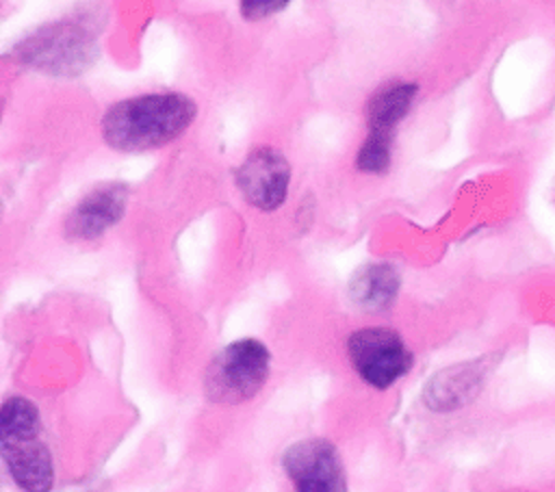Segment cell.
Here are the masks:
<instances>
[{"instance_id":"5","label":"cell","mask_w":555,"mask_h":492,"mask_svg":"<svg viewBox=\"0 0 555 492\" xmlns=\"http://www.w3.org/2000/svg\"><path fill=\"white\" fill-rule=\"evenodd\" d=\"M291 492H349V475L338 446L323 436L291 442L280 457Z\"/></svg>"},{"instance_id":"11","label":"cell","mask_w":555,"mask_h":492,"mask_svg":"<svg viewBox=\"0 0 555 492\" xmlns=\"http://www.w3.org/2000/svg\"><path fill=\"white\" fill-rule=\"evenodd\" d=\"M401 277L399 273L386 264L375 262L362 267L349 282L351 301L366 312H382L390 308L399 295Z\"/></svg>"},{"instance_id":"12","label":"cell","mask_w":555,"mask_h":492,"mask_svg":"<svg viewBox=\"0 0 555 492\" xmlns=\"http://www.w3.org/2000/svg\"><path fill=\"white\" fill-rule=\"evenodd\" d=\"M395 141H397L395 137L364 132L353 156L356 171L364 176H386L392 167Z\"/></svg>"},{"instance_id":"9","label":"cell","mask_w":555,"mask_h":492,"mask_svg":"<svg viewBox=\"0 0 555 492\" xmlns=\"http://www.w3.org/2000/svg\"><path fill=\"white\" fill-rule=\"evenodd\" d=\"M418 91L421 87L414 80H390L379 85L364 106L366 132L397 139V130L412 113Z\"/></svg>"},{"instance_id":"1","label":"cell","mask_w":555,"mask_h":492,"mask_svg":"<svg viewBox=\"0 0 555 492\" xmlns=\"http://www.w3.org/2000/svg\"><path fill=\"white\" fill-rule=\"evenodd\" d=\"M195 98L182 91H143L115 100L100 117L102 141L121 154L171 145L197 121Z\"/></svg>"},{"instance_id":"7","label":"cell","mask_w":555,"mask_h":492,"mask_svg":"<svg viewBox=\"0 0 555 492\" xmlns=\"http://www.w3.org/2000/svg\"><path fill=\"white\" fill-rule=\"evenodd\" d=\"M130 191L121 182H106L85 193L67 212L65 236L78 243H89L113 230L126 215Z\"/></svg>"},{"instance_id":"2","label":"cell","mask_w":555,"mask_h":492,"mask_svg":"<svg viewBox=\"0 0 555 492\" xmlns=\"http://www.w3.org/2000/svg\"><path fill=\"white\" fill-rule=\"evenodd\" d=\"M0 457L4 472L15 490H54V455L43 440L41 412L28 397L11 394L0 407Z\"/></svg>"},{"instance_id":"3","label":"cell","mask_w":555,"mask_h":492,"mask_svg":"<svg viewBox=\"0 0 555 492\" xmlns=\"http://www.w3.org/2000/svg\"><path fill=\"white\" fill-rule=\"evenodd\" d=\"M273 368L269 347L254 338L223 345L206 366L204 394L212 405L238 407L254 401L267 386Z\"/></svg>"},{"instance_id":"6","label":"cell","mask_w":555,"mask_h":492,"mask_svg":"<svg viewBox=\"0 0 555 492\" xmlns=\"http://www.w3.org/2000/svg\"><path fill=\"white\" fill-rule=\"evenodd\" d=\"M293 167L275 145H256L234 167V186L241 199L258 212L280 210L291 195Z\"/></svg>"},{"instance_id":"13","label":"cell","mask_w":555,"mask_h":492,"mask_svg":"<svg viewBox=\"0 0 555 492\" xmlns=\"http://www.w3.org/2000/svg\"><path fill=\"white\" fill-rule=\"evenodd\" d=\"M293 0H238V15L245 22H264L282 13Z\"/></svg>"},{"instance_id":"10","label":"cell","mask_w":555,"mask_h":492,"mask_svg":"<svg viewBox=\"0 0 555 492\" xmlns=\"http://www.w3.org/2000/svg\"><path fill=\"white\" fill-rule=\"evenodd\" d=\"M483 379L486 366L481 362L457 364L431 377L423 399L431 412H455L479 394Z\"/></svg>"},{"instance_id":"4","label":"cell","mask_w":555,"mask_h":492,"mask_svg":"<svg viewBox=\"0 0 555 492\" xmlns=\"http://www.w3.org/2000/svg\"><path fill=\"white\" fill-rule=\"evenodd\" d=\"M345 360L360 384L388 392L412 373L416 355L399 329L375 323L345 336Z\"/></svg>"},{"instance_id":"8","label":"cell","mask_w":555,"mask_h":492,"mask_svg":"<svg viewBox=\"0 0 555 492\" xmlns=\"http://www.w3.org/2000/svg\"><path fill=\"white\" fill-rule=\"evenodd\" d=\"M91 39L85 37V30L76 28H48L26 39L22 54L26 63L43 69L48 74H74L89 65Z\"/></svg>"}]
</instances>
